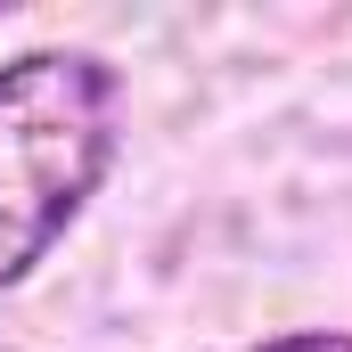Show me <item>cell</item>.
<instances>
[{
    "label": "cell",
    "mask_w": 352,
    "mask_h": 352,
    "mask_svg": "<svg viewBox=\"0 0 352 352\" xmlns=\"http://www.w3.org/2000/svg\"><path fill=\"white\" fill-rule=\"evenodd\" d=\"M123 140V74L98 50H25L0 66V287L82 221Z\"/></svg>",
    "instance_id": "obj_1"
},
{
    "label": "cell",
    "mask_w": 352,
    "mask_h": 352,
    "mask_svg": "<svg viewBox=\"0 0 352 352\" xmlns=\"http://www.w3.org/2000/svg\"><path fill=\"white\" fill-rule=\"evenodd\" d=\"M246 352H352V336L344 328H287V336H263Z\"/></svg>",
    "instance_id": "obj_2"
}]
</instances>
